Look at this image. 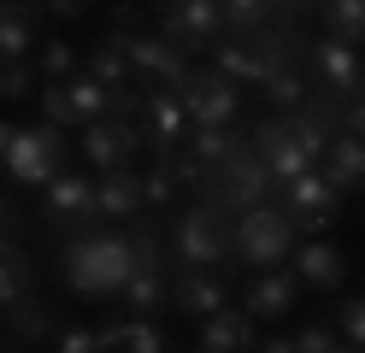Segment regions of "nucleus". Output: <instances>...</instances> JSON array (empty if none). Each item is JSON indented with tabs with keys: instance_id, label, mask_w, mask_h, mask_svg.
Here are the masks:
<instances>
[{
	"instance_id": "1a4fd4ad",
	"label": "nucleus",
	"mask_w": 365,
	"mask_h": 353,
	"mask_svg": "<svg viewBox=\"0 0 365 353\" xmlns=\"http://www.w3.org/2000/svg\"><path fill=\"white\" fill-rule=\"evenodd\" d=\"M247 135H254V148H259V159L271 165V177H277V183H289V177L312 171V153L301 148V135H294V124H289V112H283V118L271 112L265 124H254Z\"/></svg>"
},
{
	"instance_id": "0eeeda50",
	"label": "nucleus",
	"mask_w": 365,
	"mask_h": 353,
	"mask_svg": "<svg viewBox=\"0 0 365 353\" xmlns=\"http://www.w3.org/2000/svg\"><path fill=\"white\" fill-rule=\"evenodd\" d=\"M124 59H130L135 77H159L165 88H177V94H182V83H189V71H195L171 36H142V30L124 36Z\"/></svg>"
},
{
	"instance_id": "4be33fe9",
	"label": "nucleus",
	"mask_w": 365,
	"mask_h": 353,
	"mask_svg": "<svg viewBox=\"0 0 365 353\" xmlns=\"http://www.w3.org/2000/svg\"><path fill=\"white\" fill-rule=\"evenodd\" d=\"M30 47H36L30 0H0V59H30Z\"/></svg>"
},
{
	"instance_id": "393cba45",
	"label": "nucleus",
	"mask_w": 365,
	"mask_h": 353,
	"mask_svg": "<svg viewBox=\"0 0 365 353\" xmlns=\"http://www.w3.org/2000/svg\"><path fill=\"white\" fill-rule=\"evenodd\" d=\"M212 71H224L230 83H265V59L254 53V41H224L218 53H212Z\"/></svg>"
},
{
	"instance_id": "a211bd4d",
	"label": "nucleus",
	"mask_w": 365,
	"mask_h": 353,
	"mask_svg": "<svg viewBox=\"0 0 365 353\" xmlns=\"http://www.w3.org/2000/svg\"><path fill=\"white\" fill-rule=\"evenodd\" d=\"M53 329H59L53 306L41 300V295H24V300L6 306V342H0V347H30V342H41V336H53Z\"/></svg>"
},
{
	"instance_id": "39448f33",
	"label": "nucleus",
	"mask_w": 365,
	"mask_h": 353,
	"mask_svg": "<svg viewBox=\"0 0 365 353\" xmlns=\"http://www.w3.org/2000/svg\"><path fill=\"white\" fill-rule=\"evenodd\" d=\"M59 153H65V135L59 124H30V130H12V148H6V171L12 183H30L41 188L59 171Z\"/></svg>"
},
{
	"instance_id": "f704fd0d",
	"label": "nucleus",
	"mask_w": 365,
	"mask_h": 353,
	"mask_svg": "<svg viewBox=\"0 0 365 353\" xmlns=\"http://www.w3.org/2000/svg\"><path fill=\"white\" fill-rule=\"evenodd\" d=\"M41 112H48V124H83L77 118V106H71V94H65V83H53V88H41Z\"/></svg>"
},
{
	"instance_id": "4468645a",
	"label": "nucleus",
	"mask_w": 365,
	"mask_h": 353,
	"mask_svg": "<svg viewBox=\"0 0 365 353\" xmlns=\"http://www.w3.org/2000/svg\"><path fill=\"white\" fill-rule=\"evenodd\" d=\"M224 30V6L218 0H177V6L165 12V36L177 47H212Z\"/></svg>"
},
{
	"instance_id": "f3484780",
	"label": "nucleus",
	"mask_w": 365,
	"mask_h": 353,
	"mask_svg": "<svg viewBox=\"0 0 365 353\" xmlns=\"http://www.w3.org/2000/svg\"><path fill=\"white\" fill-rule=\"evenodd\" d=\"M294 295H301V277L283 271V265H265V277L247 289L242 312H247V318H283L289 306H294Z\"/></svg>"
},
{
	"instance_id": "c756f323",
	"label": "nucleus",
	"mask_w": 365,
	"mask_h": 353,
	"mask_svg": "<svg viewBox=\"0 0 365 353\" xmlns=\"http://www.w3.org/2000/svg\"><path fill=\"white\" fill-rule=\"evenodd\" d=\"M165 277H159V271H130V282H124V300L135 306V312H142V318H153L159 312V306H165Z\"/></svg>"
},
{
	"instance_id": "412c9836",
	"label": "nucleus",
	"mask_w": 365,
	"mask_h": 353,
	"mask_svg": "<svg viewBox=\"0 0 365 353\" xmlns=\"http://www.w3.org/2000/svg\"><path fill=\"white\" fill-rule=\"evenodd\" d=\"M24 295H36V259L18 242L0 235V312H6L12 300H24Z\"/></svg>"
},
{
	"instance_id": "aec40b11",
	"label": "nucleus",
	"mask_w": 365,
	"mask_h": 353,
	"mask_svg": "<svg viewBox=\"0 0 365 353\" xmlns=\"http://www.w3.org/2000/svg\"><path fill=\"white\" fill-rule=\"evenodd\" d=\"M95 206H101V218H135V206H148L142 200V177H135L130 165L106 171L101 188H95Z\"/></svg>"
},
{
	"instance_id": "2eb2a0df",
	"label": "nucleus",
	"mask_w": 365,
	"mask_h": 353,
	"mask_svg": "<svg viewBox=\"0 0 365 353\" xmlns=\"http://www.w3.org/2000/svg\"><path fill=\"white\" fill-rule=\"evenodd\" d=\"M324 183L336 188V195H359V188H365V135H348V130L330 135V148H324Z\"/></svg>"
},
{
	"instance_id": "bb28decb",
	"label": "nucleus",
	"mask_w": 365,
	"mask_h": 353,
	"mask_svg": "<svg viewBox=\"0 0 365 353\" xmlns=\"http://www.w3.org/2000/svg\"><path fill=\"white\" fill-rule=\"evenodd\" d=\"M259 88H265V101H271V106H289V112H294V106H301L307 94H312V88H307V77H301V59L271 65V77H265Z\"/></svg>"
},
{
	"instance_id": "7ed1b4c3",
	"label": "nucleus",
	"mask_w": 365,
	"mask_h": 353,
	"mask_svg": "<svg viewBox=\"0 0 365 353\" xmlns=\"http://www.w3.org/2000/svg\"><path fill=\"white\" fill-rule=\"evenodd\" d=\"M271 188H277L271 165L259 159L254 135H242L236 148L212 165V177H207V188H200V195H207V200H218V206H230V212H247V206H259Z\"/></svg>"
},
{
	"instance_id": "423d86ee",
	"label": "nucleus",
	"mask_w": 365,
	"mask_h": 353,
	"mask_svg": "<svg viewBox=\"0 0 365 353\" xmlns=\"http://www.w3.org/2000/svg\"><path fill=\"white\" fill-rule=\"evenodd\" d=\"M41 218L53 230H95L101 206H95V183L83 171H53L48 177V195H41Z\"/></svg>"
},
{
	"instance_id": "ea45409f",
	"label": "nucleus",
	"mask_w": 365,
	"mask_h": 353,
	"mask_svg": "<svg viewBox=\"0 0 365 353\" xmlns=\"http://www.w3.org/2000/svg\"><path fill=\"white\" fill-rule=\"evenodd\" d=\"M336 212H341V206H324V212H301V218H294V230H301V235H324V230L336 224Z\"/></svg>"
},
{
	"instance_id": "dca6fc26",
	"label": "nucleus",
	"mask_w": 365,
	"mask_h": 353,
	"mask_svg": "<svg viewBox=\"0 0 365 353\" xmlns=\"http://www.w3.org/2000/svg\"><path fill=\"white\" fill-rule=\"evenodd\" d=\"M294 277L312 282V289H341V277H348V265H341V247L324 242V235L294 242Z\"/></svg>"
},
{
	"instance_id": "ddd939ff",
	"label": "nucleus",
	"mask_w": 365,
	"mask_h": 353,
	"mask_svg": "<svg viewBox=\"0 0 365 353\" xmlns=\"http://www.w3.org/2000/svg\"><path fill=\"white\" fill-rule=\"evenodd\" d=\"M171 306L182 318H212L218 306H230V282L218 271H207V265H182L177 289H171Z\"/></svg>"
},
{
	"instance_id": "7c9ffc66",
	"label": "nucleus",
	"mask_w": 365,
	"mask_h": 353,
	"mask_svg": "<svg viewBox=\"0 0 365 353\" xmlns=\"http://www.w3.org/2000/svg\"><path fill=\"white\" fill-rule=\"evenodd\" d=\"M177 171H171V153H153V165H148V171H142V200L148 206H171L177 200Z\"/></svg>"
},
{
	"instance_id": "f257e3e1",
	"label": "nucleus",
	"mask_w": 365,
	"mask_h": 353,
	"mask_svg": "<svg viewBox=\"0 0 365 353\" xmlns=\"http://www.w3.org/2000/svg\"><path fill=\"white\" fill-rule=\"evenodd\" d=\"M65 282L83 295V300H106V295H124V282L135 271L130 259V235H112V230H83L71 247H65Z\"/></svg>"
},
{
	"instance_id": "20e7f679",
	"label": "nucleus",
	"mask_w": 365,
	"mask_h": 353,
	"mask_svg": "<svg viewBox=\"0 0 365 353\" xmlns=\"http://www.w3.org/2000/svg\"><path fill=\"white\" fill-rule=\"evenodd\" d=\"M294 212L289 206H247L236 218V259L242 265H283V259L294 253Z\"/></svg>"
},
{
	"instance_id": "cd10ccee",
	"label": "nucleus",
	"mask_w": 365,
	"mask_h": 353,
	"mask_svg": "<svg viewBox=\"0 0 365 353\" xmlns=\"http://www.w3.org/2000/svg\"><path fill=\"white\" fill-rule=\"evenodd\" d=\"M65 94H71L77 118L88 124V118H106V112H112V94H118V88H106L101 77H71V83H65Z\"/></svg>"
},
{
	"instance_id": "2f4dec72",
	"label": "nucleus",
	"mask_w": 365,
	"mask_h": 353,
	"mask_svg": "<svg viewBox=\"0 0 365 353\" xmlns=\"http://www.w3.org/2000/svg\"><path fill=\"white\" fill-rule=\"evenodd\" d=\"M218 6H224V24H230V30L254 36L259 24H271V12H277V0H218Z\"/></svg>"
},
{
	"instance_id": "58836bf2",
	"label": "nucleus",
	"mask_w": 365,
	"mask_h": 353,
	"mask_svg": "<svg viewBox=\"0 0 365 353\" xmlns=\"http://www.w3.org/2000/svg\"><path fill=\"white\" fill-rule=\"evenodd\" d=\"M53 347H59V353H101L106 342H101V329H59Z\"/></svg>"
},
{
	"instance_id": "72a5a7b5",
	"label": "nucleus",
	"mask_w": 365,
	"mask_h": 353,
	"mask_svg": "<svg viewBox=\"0 0 365 353\" xmlns=\"http://www.w3.org/2000/svg\"><path fill=\"white\" fill-rule=\"evenodd\" d=\"M71 65H77V47L65 41V36L41 41V71H48V77H71Z\"/></svg>"
},
{
	"instance_id": "473e14b6",
	"label": "nucleus",
	"mask_w": 365,
	"mask_h": 353,
	"mask_svg": "<svg viewBox=\"0 0 365 353\" xmlns=\"http://www.w3.org/2000/svg\"><path fill=\"white\" fill-rule=\"evenodd\" d=\"M130 259H135V271H159V265H165V235H159L153 224H135V235H130Z\"/></svg>"
},
{
	"instance_id": "a878e982",
	"label": "nucleus",
	"mask_w": 365,
	"mask_h": 353,
	"mask_svg": "<svg viewBox=\"0 0 365 353\" xmlns=\"http://www.w3.org/2000/svg\"><path fill=\"white\" fill-rule=\"evenodd\" d=\"M88 77H101L106 88H124L130 77V59H124V30H112L95 41V53H88Z\"/></svg>"
},
{
	"instance_id": "6e6552de",
	"label": "nucleus",
	"mask_w": 365,
	"mask_h": 353,
	"mask_svg": "<svg viewBox=\"0 0 365 353\" xmlns=\"http://www.w3.org/2000/svg\"><path fill=\"white\" fill-rule=\"evenodd\" d=\"M83 153L95 171H118L130 165V153H142V124H130V118H88L83 124Z\"/></svg>"
},
{
	"instance_id": "37998d69",
	"label": "nucleus",
	"mask_w": 365,
	"mask_h": 353,
	"mask_svg": "<svg viewBox=\"0 0 365 353\" xmlns=\"http://www.w3.org/2000/svg\"><path fill=\"white\" fill-rule=\"evenodd\" d=\"M48 12H59V18H77V12H88V0H41Z\"/></svg>"
},
{
	"instance_id": "f03ea898",
	"label": "nucleus",
	"mask_w": 365,
	"mask_h": 353,
	"mask_svg": "<svg viewBox=\"0 0 365 353\" xmlns=\"http://www.w3.org/2000/svg\"><path fill=\"white\" fill-rule=\"evenodd\" d=\"M171 247L182 265H236V224H230V206H218V200H195L182 218L171 224Z\"/></svg>"
},
{
	"instance_id": "8fccbe9b",
	"label": "nucleus",
	"mask_w": 365,
	"mask_h": 353,
	"mask_svg": "<svg viewBox=\"0 0 365 353\" xmlns=\"http://www.w3.org/2000/svg\"><path fill=\"white\" fill-rule=\"evenodd\" d=\"M294 6H301V0H294Z\"/></svg>"
},
{
	"instance_id": "e433bc0d",
	"label": "nucleus",
	"mask_w": 365,
	"mask_h": 353,
	"mask_svg": "<svg viewBox=\"0 0 365 353\" xmlns=\"http://www.w3.org/2000/svg\"><path fill=\"white\" fill-rule=\"evenodd\" d=\"M24 94H30V65L0 59V101H24Z\"/></svg>"
},
{
	"instance_id": "79ce46f5",
	"label": "nucleus",
	"mask_w": 365,
	"mask_h": 353,
	"mask_svg": "<svg viewBox=\"0 0 365 353\" xmlns=\"http://www.w3.org/2000/svg\"><path fill=\"white\" fill-rule=\"evenodd\" d=\"M112 30H124V36H135V30H142V12H135L130 0H118V6H112Z\"/></svg>"
},
{
	"instance_id": "a18cd8bd",
	"label": "nucleus",
	"mask_w": 365,
	"mask_h": 353,
	"mask_svg": "<svg viewBox=\"0 0 365 353\" xmlns=\"http://www.w3.org/2000/svg\"><path fill=\"white\" fill-rule=\"evenodd\" d=\"M6 148H12V124H0V159H6Z\"/></svg>"
},
{
	"instance_id": "de8ad7c7",
	"label": "nucleus",
	"mask_w": 365,
	"mask_h": 353,
	"mask_svg": "<svg viewBox=\"0 0 365 353\" xmlns=\"http://www.w3.org/2000/svg\"><path fill=\"white\" fill-rule=\"evenodd\" d=\"M165 6H177V0H165Z\"/></svg>"
},
{
	"instance_id": "6ab92c4d",
	"label": "nucleus",
	"mask_w": 365,
	"mask_h": 353,
	"mask_svg": "<svg viewBox=\"0 0 365 353\" xmlns=\"http://www.w3.org/2000/svg\"><path fill=\"white\" fill-rule=\"evenodd\" d=\"M200 353H242L254 347V318L247 312H230V306H218L212 318H200Z\"/></svg>"
},
{
	"instance_id": "c03bdc74",
	"label": "nucleus",
	"mask_w": 365,
	"mask_h": 353,
	"mask_svg": "<svg viewBox=\"0 0 365 353\" xmlns=\"http://www.w3.org/2000/svg\"><path fill=\"white\" fill-rule=\"evenodd\" d=\"M254 347H265V353H294V336H271V342H254Z\"/></svg>"
},
{
	"instance_id": "49530a36",
	"label": "nucleus",
	"mask_w": 365,
	"mask_h": 353,
	"mask_svg": "<svg viewBox=\"0 0 365 353\" xmlns=\"http://www.w3.org/2000/svg\"><path fill=\"white\" fill-rule=\"evenodd\" d=\"M6 224H12V212H6V200H0V235H6Z\"/></svg>"
},
{
	"instance_id": "c85d7f7f",
	"label": "nucleus",
	"mask_w": 365,
	"mask_h": 353,
	"mask_svg": "<svg viewBox=\"0 0 365 353\" xmlns=\"http://www.w3.org/2000/svg\"><path fill=\"white\" fill-rule=\"evenodd\" d=\"M324 36L365 41V0H324Z\"/></svg>"
},
{
	"instance_id": "f8f14e48",
	"label": "nucleus",
	"mask_w": 365,
	"mask_h": 353,
	"mask_svg": "<svg viewBox=\"0 0 365 353\" xmlns=\"http://www.w3.org/2000/svg\"><path fill=\"white\" fill-rule=\"evenodd\" d=\"M142 118H148V130H142V148H148V153H177L182 130H189L182 94H177V88H153L148 101H142Z\"/></svg>"
},
{
	"instance_id": "b1692460",
	"label": "nucleus",
	"mask_w": 365,
	"mask_h": 353,
	"mask_svg": "<svg viewBox=\"0 0 365 353\" xmlns=\"http://www.w3.org/2000/svg\"><path fill=\"white\" fill-rule=\"evenodd\" d=\"M283 206L301 218V212H324V206H341V195L324 183V171H301V177H289L283 183Z\"/></svg>"
},
{
	"instance_id": "c9c22d12",
	"label": "nucleus",
	"mask_w": 365,
	"mask_h": 353,
	"mask_svg": "<svg viewBox=\"0 0 365 353\" xmlns=\"http://www.w3.org/2000/svg\"><path fill=\"white\" fill-rule=\"evenodd\" d=\"M336 347H348V342H336V329L318 318V324H307L301 336H294V353H336Z\"/></svg>"
},
{
	"instance_id": "9d476101",
	"label": "nucleus",
	"mask_w": 365,
	"mask_h": 353,
	"mask_svg": "<svg viewBox=\"0 0 365 353\" xmlns=\"http://www.w3.org/2000/svg\"><path fill=\"white\" fill-rule=\"evenodd\" d=\"M236 83L224 77V71H189V83H182V112H189V124H236Z\"/></svg>"
},
{
	"instance_id": "5701e85b",
	"label": "nucleus",
	"mask_w": 365,
	"mask_h": 353,
	"mask_svg": "<svg viewBox=\"0 0 365 353\" xmlns=\"http://www.w3.org/2000/svg\"><path fill=\"white\" fill-rule=\"evenodd\" d=\"M101 342L106 347H130V353H165L171 342H165V329H159L153 318H142V312H135V318H118V324H106L101 329Z\"/></svg>"
},
{
	"instance_id": "09e8293b",
	"label": "nucleus",
	"mask_w": 365,
	"mask_h": 353,
	"mask_svg": "<svg viewBox=\"0 0 365 353\" xmlns=\"http://www.w3.org/2000/svg\"><path fill=\"white\" fill-rule=\"evenodd\" d=\"M289 12H294V0H289Z\"/></svg>"
},
{
	"instance_id": "a19ab883",
	"label": "nucleus",
	"mask_w": 365,
	"mask_h": 353,
	"mask_svg": "<svg viewBox=\"0 0 365 353\" xmlns=\"http://www.w3.org/2000/svg\"><path fill=\"white\" fill-rule=\"evenodd\" d=\"M341 130H348V135H365V94L341 101Z\"/></svg>"
},
{
	"instance_id": "9b49d317",
	"label": "nucleus",
	"mask_w": 365,
	"mask_h": 353,
	"mask_svg": "<svg viewBox=\"0 0 365 353\" xmlns=\"http://www.w3.org/2000/svg\"><path fill=\"white\" fill-rule=\"evenodd\" d=\"M312 83L330 94V101H354L359 94V53H354V41H341V36H324V41H312Z\"/></svg>"
},
{
	"instance_id": "4c0bfd02",
	"label": "nucleus",
	"mask_w": 365,
	"mask_h": 353,
	"mask_svg": "<svg viewBox=\"0 0 365 353\" xmlns=\"http://www.w3.org/2000/svg\"><path fill=\"white\" fill-rule=\"evenodd\" d=\"M341 342H348V347H365V295L341 300Z\"/></svg>"
}]
</instances>
